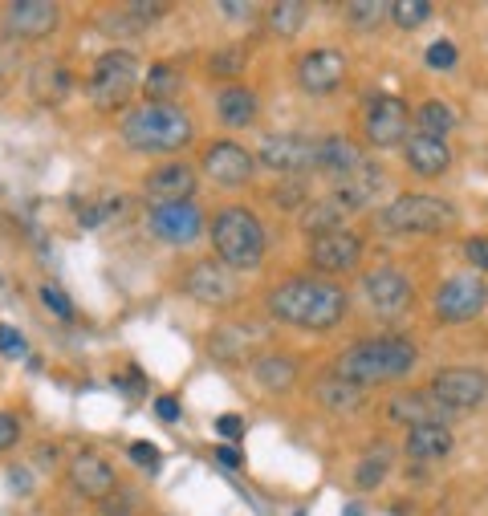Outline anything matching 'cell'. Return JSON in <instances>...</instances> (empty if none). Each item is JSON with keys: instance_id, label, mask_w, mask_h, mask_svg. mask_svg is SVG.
Segmentation results:
<instances>
[{"instance_id": "obj_1", "label": "cell", "mask_w": 488, "mask_h": 516, "mask_svg": "<svg viewBox=\"0 0 488 516\" xmlns=\"http://www.w3.org/2000/svg\"><path fill=\"white\" fill-rule=\"evenodd\" d=\"M269 313L285 326H301V330H334L346 317V293L338 285L326 281H310V277H293L285 285H277L269 293Z\"/></svg>"}, {"instance_id": "obj_2", "label": "cell", "mask_w": 488, "mask_h": 516, "mask_svg": "<svg viewBox=\"0 0 488 516\" xmlns=\"http://www.w3.org/2000/svg\"><path fill=\"white\" fill-rule=\"evenodd\" d=\"M415 358H419V350L407 338H375V342L350 346L334 362V374L346 378V382H354V386H371V382L403 378L415 366Z\"/></svg>"}, {"instance_id": "obj_3", "label": "cell", "mask_w": 488, "mask_h": 516, "mask_svg": "<svg viewBox=\"0 0 488 516\" xmlns=\"http://www.w3.org/2000/svg\"><path fill=\"white\" fill-rule=\"evenodd\" d=\"M192 135V118L171 102H147L122 122V139L135 151H179L192 143Z\"/></svg>"}, {"instance_id": "obj_4", "label": "cell", "mask_w": 488, "mask_h": 516, "mask_svg": "<svg viewBox=\"0 0 488 516\" xmlns=\"http://www.w3.org/2000/svg\"><path fill=\"white\" fill-rule=\"evenodd\" d=\"M212 244L224 269L253 273L265 261V228L249 208H224L212 216Z\"/></svg>"}, {"instance_id": "obj_5", "label": "cell", "mask_w": 488, "mask_h": 516, "mask_svg": "<svg viewBox=\"0 0 488 516\" xmlns=\"http://www.w3.org/2000/svg\"><path fill=\"white\" fill-rule=\"evenodd\" d=\"M383 232H407V236H436L456 228V208L440 196H403L379 216Z\"/></svg>"}, {"instance_id": "obj_6", "label": "cell", "mask_w": 488, "mask_h": 516, "mask_svg": "<svg viewBox=\"0 0 488 516\" xmlns=\"http://www.w3.org/2000/svg\"><path fill=\"white\" fill-rule=\"evenodd\" d=\"M135 90H139V61H135V53H127V49L102 53L94 74H90V98H94V106L110 114L118 106H127Z\"/></svg>"}, {"instance_id": "obj_7", "label": "cell", "mask_w": 488, "mask_h": 516, "mask_svg": "<svg viewBox=\"0 0 488 516\" xmlns=\"http://www.w3.org/2000/svg\"><path fill=\"white\" fill-rule=\"evenodd\" d=\"M488 395V374L472 366H448L432 378V399L448 411H472Z\"/></svg>"}, {"instance_id": "obj_8", "label": "cell", "mask_w": 488, "mask_h": 516, "mask_svg": "<svg viewBox=\"0 0 488 516\" xmlns=\"http://www.w3.org/2000/svg\"><path fill=\"white\" fill-rule=\"evenodd\" d=\"M484 305H488V285H484L480 277H452V281L436 293V317L448 321V326L472 321Z\"/></svg>"}, {"instance_id": "obj_9", "label": "cell", "mask_w": 488, "mask_h": 516, "mask_svg": "<svg viewBox=\"0 0 488 516\" xmlns=\"http://www.w3.org/2000/svg\"><path fill=\"white\" fill-rule=\"evenodd\" d=\"M407 126H411V114H407V102L403 98H375L371 110H366V139L375 147H399L407 143Z\"/></svg>"}, {"instance_id": "obj_10", "label": "cell", "mask_w": 488, "mask_h": 516, "mask_svg": "<svg viewBox=\"0 0 488 516\" xmlns=\"http://www.w3.org/2000/svg\"><path fill=\"white\" fill-rule=\"evenodd\" d=\"M147 224L167 244H192L204 232V212L196 204H155L147 212Z\"/></svg>"}, {"instance_id": "obj_11", "label": "cell", "mask_w": 488, "mask_h": 516, "mask_svg": "<svg viewBox=\"0 0 488 516\" xmlns=\"http://www.w3.org/2000/svg\"><path fill=\"white\" fill-rule=\"evenodd\" d=\"M257 155H261L265 167L289 171V175L318 167V143H314V139H305V135H269V139L261 143Z\"/></svg>"}, {"instance_id": "obj_12", "label": "cell", "mask_w": 488, "mask_h": 516, "mask_svg": "<svg viewBox=\"0 0 488 516\" xmlns=\"http://www.w3.org/2000/svg\"><path fill=\"white\" fill-rule=\"evenodd\" d=\"M183 293H188L192 301L200 305H228L236 301V281H232V269H224L220 261H200L188 269V277H183Z\"/></svg>"}, {"instance_id": "obj_13", "label": "cell", "mask_w": 488, "mask_h": 516, "mask_svg": "<svg viewBox=\"0 0 488 516\" xmlns=\"http://www.w3.org/2000/svg\"><path fill=\"white\" fill-rule=\"evenodd\" d=\"M362 293H366V301L375 305V313H383V317H399L415 301L411 281L399 269H379L371 277H362Z\"/></svg>"}, {"instance_id": "obj_14", "label": "cell", "mask_w": 488, "mask_h": 516, "mask_svg": "<svg viewBox=\"0 0 488 516\" xmlns=\"http://www.w3.org/2000/svg\"><path fill=\"white\" fill-rule=\"evenodd\" d=\"M346 74V57L338 49H310L297 61V86L305 94H330Z\"/></svg>"}, {"instance_id": "obj_15", "label": "cell", "mask_w": 488, "mask_h": 516, "mask_svg": "<svg viewBox=\"0 0 488 516\" xmlns=\"http://www.w3.org/2000/svg\"><path fill=\"white\" fill-rule=\"evenodd\" d=\"M362 256V240L354 232H330V236H314L310 244V265L318 273H350Z\"/></svg>"}, {"instance_id": "obj_16", "label": "cell", "mask_w": 488, "mask_h": 516, "mask_svg": "<svg viewBox=\"0 0 488 516\" xmlns=\"http://www.w3.org/2000/svg\"><path fill=\"white\" fill-rule=\"evenodd\" d=\"M253 167H257L253 151H244L240 143H212L204 151V175L212 183H224V187H240L253 175Z\"/></svg>"}, {"instance_id": "obj_17", "label": "cell", "mask_w": 488, "mask_h": 516, "mask_svg": "<svg viewBox=\"0 0 488 516\" xmlns=\"http://www.w3.org/2000/svg\"><path fill=\"white\" fill-rule=\"evenodd\" d=\"M196 191V171L188 163H167L147 175V196L155 204H192Z\"/></svg>"}, {"instance_id": "obj_18", "label": "cell", "mask_w": 488, "mask_h": 516, "mask_svg": "<svg viewBox=\"0 0 488 516\" xmlns=\"http://www.w3.org/2000/svg\"><path fill=\"white\" fill-rule=\"evenodd\" d=\"M9 33L17 37H49L57 29V5H49V0H17V5H9Z\"/></svg>"}, {"instance_id": "obj_19", "label": "cell", "mask_w": 488, "mask_h": 516, "mask_svg": "<svg viewBox=\"0 0 488 516\" xmlns=\"http://www.w3.org/2000/svg\"><path fill=\"white\" fill-rule=\"evenodd\" d=\"M70 480L90 500H106L114 492V468L102 456H94V451H78L74 464H70Z\"/></svg>"}, {"instance_id": "obj_20", "label": "cell", "mask_w": 488, "mask_h": 516, "mask_svg": "<svg viewBox=\"0 0 488 516\" xmlns=\"http://www.w3.org/2000/svg\"><path fill=\"white\" fill-rule=\"evenodd\" d=\"M269 342V330L265 326H224L212 334V354L220 362H244L253 350H261Z\"/></svg>"}, {"instance_id": "obj_21", "label": "cell", "mask_w": 488, "mask_h": 516, "mask_svg": "<svg viewBox=\"0 0 488 516\" xmlns=\"http://www.w3.org/2000/svg\"><path fill=\"white\" fill-rule=\"evenodd\" d=\"M403 155H407V167H411L415 175H427V179H432V175H444V171L452 167V151H448L444 139L415 135V139H407Z\"/></svg>"}, {"instance_id": "obj_22", "label": "cell", "mask_w": 488, "mask_h": 516, "mask_svg": "<svg viewBox=\"0 0 488 516\" xmlns=\"http://www.w3.org/2000/svg\"><path fill=\"white\" fill-rule=\"evenodd\" d=\"M387 415L395 423H407V427H423V423H444L452 411L440 407L436 399H423V395H395L387 403Z\"/></svg>"}, {"instance_id": "obj_23", "label": "cell", "mask_w": 488, "mask_h": 516, "mask_svg": "<svg viewBox=\"0 0 488 516\" xmlns=\"http://www.w3.org/2000/svg\"><path fill=\"white\" fill-rule=\"evenodd\" d=\"M452 451V431L444 423H423L407 431V456L411 460H444Z\"/></svg>"}, {"instance_id": "obj_24", "label": "cell", "mask_w": 488, "mask_h": 516, "mask_svg": "<svg viewBox=\"0 0 488 516\" xmlns=\"http://www.w3.org/2000/svg\"><path fill=\"white\" fill-rule=\"evenodd\" d=\"M216 110H220V122H224V126H253L261 102H257V94H253L249 86H236V82H232L228 90H220Z\"/></svg>"}, {"instance_id": "obj_25", "label": "cell", "mask_w": 488, "mask_h": 516, "mask_svg": "<svg viewBox=\"0 0 488 516\" xmlns=\"http://www.w3.org/2000/svg\"><path fill=\"white\" fill-rule=\"evenodd\" d=\"M29 90H33L37 102L57 106L61 98L74 90V78L66 74V66H61V61H41V66L33 70V78H29Z\"/></svg>"}, {"instance_id": "obj_26", "label": "cell", "mask_w": 488, "mask_h": 516, "mask_svg": "<svg viewBox=\"0 0 488 516\" xmlns=\"http://www.w3.org/2000/svg\"><path fill=\"white\" fill-rule=\"evenodd\" d=\"M379 183H383V175H379V167H371V163H362L358 171H350L346 179H338V191L334 196L346 204V208H366L375 200V191H379Z\"/></svg>"}, {"instance_id": "obj_27", "label": "cell", "mask_w": 488, "mask_h": 516, "mask_svg": "<svg viewBox=\"0 0 488 516\" xmlns=\"http://www.w3.org/2000/svg\"><path fill=\"white\" fill-rule=\"evenodd\" d=\"M318 167H326L330 175H338V179H346L350 171H358L362 167V155H358V147L350 143V139H322L318 143Z\"/></svg>"}, {"instance_id": "obj_28", "label": "cell", "mask_w": 488, "mask_h": 516, "mask_svg": "<svg viewBox=\"0 0 488 516\" xmlns=\"http://www.w3.org/2000/svg\"><path fill=\"white\" fill-rule=\"evenodd\" d=\"M346 204L338 200V196H330V200H318V204H310L301 212V228L305 232H314V236H330V232H342V220H346Z\"/></svg>"}, {"instance_id": "obj_29", "label": "cell", "mask_w": 488, "mask_h": 516, "mask_svg": "<svg viewBox=\"0 0 488 516\" xmlns=\"http://www.w3.org/2000/svg\"><path fill=\"white\" fill-rule=\"evenodd\" d=\"M318 399H322L326 411L350 415V411L362 407V386H354V382H346V378H326V382H318Z\"/></svg>"}, {"instance_id": "obj_30", "label": "cell", "mask_w": 488, "mask_h": 516, "mask_svg": "<svg viewBox=\"0 0 488 516\" xmlns=\"http://www.w3.org/2000/svg\"><path fill=\"white\" fill-rule=\"evenodd\" d=\"M253 378L265 386V391H289V386L297 382V366L285 354H265V358H257Z\"/></svg>"}, {"instance_id": "obj_31", "label": "cell", "mask_w": 488, "mask_h": 516, "mask_svg": "<svg viewBox=\"0 0 488 516\" xmlns=\"http://www.w3.org/2000/svg\"><path fill=\"white\" fill-rule=\"evenodd\" d=\"M387 468H391V443H371V451H366L354 468V484L358 488H379L387 480Z\"/></svg>"}, {"instance_id": "obj_32", "label": "cell", "mask_w": 488, "mask_h": 516, "mask_svg": "<svg viewBox=\"0 0 488 516\" xmlns=\"http://www.w3.org/2000/svg\"><path fill=\"white\" fill-rule=\"evenodd\" d=\"M415 122H419V131H423L427 139H444L452 126H456V114H452L448 102H423L419 114H415Z\"/></svg>"}, {"instance_id": "obj_33", "label": "cell", "mask_w": 488, "mask_h": 516, "mask_svg": "<svg viewBox=\"0 0 488 516\" xmlns=\"http://www.w3.org/2000/svg\"><path fill=\"white\" fill-rule=\"evenodd\" d=\"M305 17H310V9L297 5V0H285V5H273V13H269V29H273L277 37H297V33H301V25H305Z\"/></svg>"}, {"instance_id": "obj_34", "label": "cell", "mask_w": 488, "mask_h": 516, "mask_svg": "<svg viewBox=\"0 0 488 516\" xmlns=\"http://www.w3.org/2000/svg\"><path fill=\"white\" fill-rule=\"evenodd\" d=\"M183 86V78H179V70H171V66H155L151 74H147V102H167L175 90Z\"/></svg>"}, {"instance_id": "obj_35", "label": "cell", "mask_w": 488, "mask_h": 516, "mask_svg": "<svg viewBox=\"0 0 488 516\" xmlns=\"http://www.w3.org/2000/svg\"><path fill=\"white\" fill-rule=\"evenodd\" d=\"M387 13H391V5H383V0H350L346 5V17L354 29H375Z\"/></svg>"}, {"instance_id": "obj_36", "label": "cell", "mask_w": 488, "mask_h": 516, "mask_svg": "<svg viewBox=\"0 0 488 516\" xmlns=\"http://www.w3.org/2000/svg\"><path fill=\"white\" fill-rule=\"evenodd\" d=\"M391 17L399 29H419V25L432 21V5H427V0H395Z\"/></svg>"}, {"instance_id": "obj_37", "label": "cell", "mask_w": 488, "mask_h": 516, "mask_svg": "<svg viewBox=\"0 0 488 516\" xmlns=\"http://www.w3.org/2000/svg\"><path fill=\"white\" fill-rule=\"evenodd\" d=\"M244 49H224V53H216L212 61H208V70L216 74V78H232V74H240L244 70Z\"/></svg>"}, {"instance_id": "obj_38", "label": "cell", "mask_w": 488, "mask_h": 516, "mask_svg": "<svg viewBox=\"0 0 488 516\" xmlns=\"http://www.w3.org/2000/svg\"><path fill=\"white\" fill-rule=\"evenodd\" d=\"M41 301H45V309H53L61 321H74V301L61 293L57 285H41Z\"/></svg>"}, {"instance_id": "obj_39", "label": "cell", "mask_w": 488, "mask_h": 516, "mask_svg": "<svg viewBox=\"0 0 488 516\" xmlns=\"http://www.w3.org/2000/svg\"><path fill=\"white\" fill-rule=\"evenodd\" d=\"M427 66H432V70H452L456 66V45L452 41H436L432 49H427Z\"/></svg>"}, {"instance_id": "obj_40", "label": "cell", "mask_w": 488, "mask_h": 516, "mask_svg": "<svg viewBox=\"0 0 488 516\" xmlns=\"http://www.w3.org/2000/svg\"><path fill=\"white\" fill-rule=\"evenodd\" d=\"M167 13V5H159V0H151V5H143V0H135V5H127V17H135L143 29L151 25V21H159Z\"/></svg>"}, {"instance_id": "obj_41", "label": "cell", "mask_w": 488, "mask_h": 516, "mask_svg": "<svg viewBox=\"0 0 488 516\" xmlns=\"http://www.w3.org/2000/svg\"><path fill=\"white\" fill-rule=\"evenodd\" d=\"M29 346H25V338L13 330V326H0V354L5 358H21Z\"/></svg>"}, {"instance_id": "obj_42", "label": "cell", "mask_w": 488, "mask_h": 516, "mask_svg": "<svg viewBox=\"0 0 488 516\" xmlns=\"http://www.w3.org/2000/svg\"><path fill=\"white\" fill-rule=\"evenodd\" d=\"M464 261H468L472 269H488V240H484V236H472V240L464 244Z\"/></svg>"}, {"instance_id": "obj_43", "label": "cell", "mask_w": 488, "mask_h": 516, "mask_svg": "<svg viewBox=\"0 0 488 516\" xmlns=\"http://www.w3.org/2000/svg\"><path fill=\"white\" fill-rule=\"evenodd\" d=\"M17 439H21V423H17V415H9V411H0V451H9V447H17Z\"/></svg>"}, {"instance_id": "obj_44", "label": "cell", "mask_w": 488, "mask_h": 516, "mask_svg": "<svg viewBox=\"0 0 488 516\" xmlns=\"http://www.w3.org/2000/svg\"><path fill=\"white\" fill-rule=\"evenodd\" d=\"M131 460L139 464V468H147V472H155L159 468V451H155V443H131Z\"/></svg>"}, {"instance_id": "obj_45", "label": "cell", "mask_w": 488, "mask_h": 516, "mask_svg": "<svg viewBox=\"0 0 488 516\" xmlns=\"http://www.w3.org/2000/svg\"><path fill=\"white\" fill-rule=\"evenodd\" d=\"M114 208H118V204H94V208H82V224H86V228H98Z\"/></svg>"}, {"instance_id": "obj_46", "label": "cell", "mask_w": 488, "mask_h": 516, "mask_svg": "<svg viewBox=\"0 0 488 516\" xmlns=\"http://www.w3.org/2000/svg\"><path fill=\"white\" fill-rule=\"evenodd\" d=\"M155 415H159L163 423H175V419H179V399H175V395L155 399Z\"/></svg>"}, {"instance_id": "obj_47", "label": "cell", "mask_w": 488, "mask_h": 516, "mask_svg": "<svg viewBox=\"0 0 488 516\" xmlns=\"http://www.w3.org/2000/svg\"><path fill=\"white\" fill-rule=\"evenodd\" d=\"M216 431H220L224 439H236V435L244 431V423H240L236 415H220V419H216Z\"/></svg>"}, {"instance_id": "obj_48", "label": "cell", "mask_w": 488, "mask_h": 516, "mask_svg": "<svg viewBox=\"0 0 488 516\" xmlns=\"http://www.w3.org/2000/svg\"><path fill=\"white\" fill-rule=\"evenodd\" d=\"M257 13V5H240V0H228L224 5V17H232V21H249Z\"/></svg>"}, {"instance_id": "obj_49", "label": "cell", "mask_w": 488, "mask_h": 516, "mask_svg": "<svg viewBox=\"0 0 488 516\" xmlns=\"http://www.w3.org/2000/svg\"><path fill=\"white\" fill-rule=\"evenodd\" d=\"M216 456H220V464H224V468H240V451H236V447H220Z\"/></svg>"}, {"instance_id": "obj_50", "label": "cell", "mask_w": 488, "mask_h": 516, "mask_svg": "<svg viewBox=\"0 0 488 516\" xmlns=\"http://www.w3.org/2000/svg\"><path fill=\"white\" fill-rule=\"evenodd\" d=\"M342 516H362V504H346V508H342Z\"/></svg>"}, {"instance_id": "obj_51", "label": "cell", "mask_w": 488, "mask_h": 516, "mask_svg": "<svg viewBox=\"0 0 488 516\" xmlns=\"http://www.w3.org/2000/svg\"><path fill=\"white\" fill-rule=\"evenodd\" d=\"M110 516H127V512H110Z\"/></svg>"}]
</instances>
